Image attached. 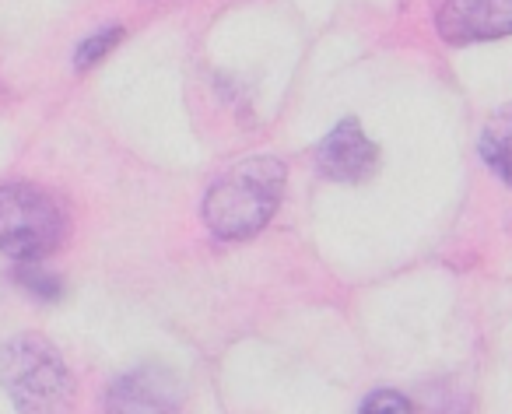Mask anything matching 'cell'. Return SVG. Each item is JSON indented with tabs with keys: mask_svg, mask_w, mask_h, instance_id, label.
Returning a JSON list of instances; mask_svg holds the SVG:
<instances>
[{
	"mask_svg": "<svg viewBox=\"0 0 512 414\" xmlns=\"http://www.w3.org/2000/svg\"><path fill=\"white\" fill-rule=\"evenodd\" d=\"M288 169L274 155L235 162L204 197V222L218 239H249L274 218Z\"/></svg>",
	"mask_w": 512,
	"mask_h": 414,
	"instance_id": "6da1fadb",
	"label": "cell"
},
{
	"mask_svg": "<svg viewBox=\"0 0 512 414\" xmlns=\"http://www.w3.org/2000/svg\"><path fill=\"white\" fill-rule=\"evenodd\" d=\"M0 383L18 414H71L74 376L46 337L22 334L0 348Z\"/></svg>",
	"mask_w": 512,
	"mask_h": 414,
	"instance_id": "7a4b0ae2",
	"label": "cell"
},
{
	"mask_svg": "<svg viewBox=\"0 0 512 414\" xmlns=\"http://www.w3.org/2000/svg\"><path fill=\"white\" fill-rule=\"evenodd\" d=\"M71 218L60 197L32 183L0 186V253L36 264L39 257L60 250Z\"/></svg>",
	"mask_w": 512,
	"mask_h": 414,
	"instance_id": "3957f363",
	"label": "cell"
},
{
	"mask_svg": "<svg viewBox=\"0 0 512 414\" xmlns=\"http://www.w3.org/2000/svg\"><path fill=\"white\" fill-rule=\"evenodd\" d=\"M183 404V383L165 365H141L109 386V414H176Z\"/></svg>",
	"mask_w": 512,
	"mask_h": 414,
	"instance_id": "277c9868",
	"label": "cell"
},
{
	"mask_svg": "<svg viewBox=\"0 0 512 414\" xmlns=\"http://www.w3.org/2000/svg\"><path fill=\"white\" fill-rule=\"evenodd\" d=\"M435 29L453 46L505 39L512 36V0H442Z\"/></svg>",
	"mask_w": 512,
	"mask_h": 414,
	"instance_id": "5b68a950",
	"label": "cell"
},
{
	"mask_svg": "<svg viewBox=\"0 0 512 414\" xmlns=\"http://www.w3.org/2000/svg\"><path fill=\"white\" fill-rule=\"evenodd\" d=\"M316 165L334 183H365L379 169V148L365 137L362 123L348 116L320 141Z\"/></svg>",
	"mask_w": 512,
	"mask_h": 414,
	"instance_id": "8992f818",
	"label": "cell"
},
{
	"mask_svg": "<svg viewBox=\"0 0 512 414\" xmlns=\"http://www.w3.org/2000/svg\"><path fill=\"white\" fill-rule=\"evenodd\" d=\"M481 158L502 183L512 186V102L488 116L481 130Z\"/></svg>",
	"mask_w": 512,
	"mask_h": 414,
	"instance_id": "52a82bcc",
	"label": "cell"
},
{
	"mask_svg": "<svg viewBox=\"0 0 512 414\" xmlns=\"http://www.w3.org/2000/svg\"><path fill=\"white\" fill-rule=\"evenodd\" d=\"M123 39V29H102V32H95L92 39H85V43L78 46V53H74V67L78 71H85V67H92V64H99L102 57H106L109 50H113L116 43Z\"/></svg>",
	"mask_w": 512,
	"mask_h": 414,
	"instance_id": "ba28073f",
	"label": "cell"
},
{
	"mask_svg": "<svg viewBox=\"0 0 512 414\" xmlns=\"http://www.w3.org/2000/svg\"><path fill=\"white\" fill-rule=\"evenodd\" d=\"M18 281H22L25 288H29L32 295H39L43 302H53L60 295V278L57 274H50V271H39V267H18Z\"/></svg>",
	"mask_w": 512,
	"mask_h": 414,
	"instance_id": "9c48e42d",
	"label": "cell"
},
{
	"mask_svg": "<svg viewBox=\"0 0 512 414\" xmlns=\"http://www.w3.org/2000/svg\"><path fill=\"white\" fill-rule=\"evenodd\" d=\"M362 414H414L411 400L397 390H376L365 397Z\"/></svg>",
	"mask_w": 512,
	"mask_h": 414,
	"instance_id": "30bf717a",
	"label": "cell"
}]
</instances>
